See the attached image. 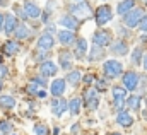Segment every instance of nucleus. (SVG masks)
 <instances>
[{
	"label": "nucleus",
	"mask_w": 147,
	"mask_h": 135,
	"mask_svg": "<svg viewBox=\"0 0 147 135\" xmlns=\"http://www.w3.org/2000/svg\"><path fill=\"white\" fill-rule=\"evenodd\" d=\"M94 19H96V24H98L99 28H103L106 22H110L111 19H113V10H111V7L108 3L99 5L98 10H96V14H94Z\"/></svg>",
	"instance_id": "f257e3e1"
},
{
	"label": "nucleus",
	"mask_w": 147,
	"mask_h": 135,
	"mask_svg": "<svg viewBox=\"0 0 147 135\" xmlns=\"http://www.w3.org/2000/svg\"><path fill=\"white\" fill-rule=\"evenodd\" d=\"M103 72H105V75L106 77H110V79H116V77H120L121 74H123V65L118 62V60H106L105 62V65H103Z\"/></svg>",
	"instance_id": "f03ea898"
},
{
	"label": "nucleus",
	"mask_w": 147,
	"mask_h": 135,
	"mask_svg": "<svg viewBox=\"0 0 147 135\" xmlns=\"http://www.w3.org/2000/svg\"><path fill=\"white\" fill-rule=\"evenodd\" d=\"M144 16H146V12L142 10V9H132L127 16H123V24L127 26V28H137L139 26V22L144 19Z\"/></svg>",
	"instance_id": "7ed1b4c3"
},
{
	"label": "nucleus",
	"mask_w": 147,
	"mask_h": 135,
	"mask_svg": "<svg viewBox=\"0 0 147 135\" xmlns=\"http://www.w3.org/2000/svg\"><path fill=\"white\" fill-rule=\"evenodd\" d=\"M77 19H91V17H94V14H92V10H91V5L87 3V2H79L77 5H74L72 7V12Z\"/></svg>",
	"instance_id": "20e7f679"
},
{
	"label": "nucleus",
	"mask_w": 147,
	"mask_h": 135,
	"mask_svg": "<svg viewBox=\"0 0 147 135\" xmlns=\"http://www.w3.org/2000/svg\"><path fill=\"white\" fill-rule=\"evenodd\" d=\"M92 41H94V45L105 48V46H111L113 38H111L110 31H106V29H99V31H96V33L92 34Z\"/></svg>",
	"instance_id": "39448f33"
},
{
	"label": "nucleus",
	"mask_w": 147,
	"mask_h": 135,
	"mask_svg": "<svg viewBox=\"0 0 147 135\" xmlns=\"http://www.w3.org/2000/svg\"><path fill=\"white\" fill-rule=\"evenodd\" d=\"M123 87L125 89H128V91H135L137 87H139V80H140V77H139V74L137 72H134V70H130V72H127V74H123Z\"/></svg>",
	"instance_id": "423d86ee"
},
{
	"label": "nucleus",
	"mask_w": 147,
	"mask_h": 135,
	"mask_svg": "<svg viewBox=\"0 0 147 135\" xmlns=\"http://www.w3.org/2000/svg\"><path fill=\"white\" fill-rule=\"evenodd\" d=\"M19 51H21V45L17 41H14V39H9V41H5L2 45V53L5 57H16Z\"/></svg>",
	"instance_id": "0eeeda50"
},
{
	"label": "nucleus",
	"mask_w": 147,
	"mask_h": 135,
	"mask_svg": "<svg viewBox=\"0 0 147 135\" xmlns=\"http://www.w3.org/2000/svg\"><path fill=\"white\" fill-rule=\"evenodd\" d=\"M110 50H111V53L116 55V57H125V55H128V45H127L123 39H115V41L111 43Z\"/></svg>",
	"instance_id": "6e6552de"
},
{
	"label": "nucleus",
	"mask_w": 147,
	"mask_h": 135,
	"mask_svg": "<svg viewBox=\"0 0 147 135\" xmlns=\"http://www.w3.org/2000/svg\"><path fill=\"white\" fill-rule=\"evenodd\" d=\"M60 26L62 28H67L69 31H75L79 28V19L74 14H63L60 17Z\"/></svg>",
	"instance_id": "1a4fd4ad"
},
{
	"label": "nucleus",
	"mask_w": 147,
	"mask_h": 135,
	"mask_svg": "<svg viewBox=\"0 0 147 135\" xmlns=\"http://www.w3.org/2000/svg\"><path fill=\"white\" fill-rule=\"evenodd\" d=\"M57 36H58V41H60L63 46H70V45H75V43H77V38H75L74 31H69V29L58 31Z\"/></svg>",
	"instance_id": "9d476101"
},
{
	"label": "nucleus",
	"mask_w": 147,
	"mask_h": 135,
	"mask_svg": "<svg viewBox=\"0 0 147 135\" xmlns=\"http://www.w3.org/2000/svg\"><path fill=\"white\" fill-rule=\"evenodd\" d=\"M53 46H55V39H53V36L50 33H45L38 38V48H39V50L48 51V50H51Z\"/></svg>",
	"instance_id": "9b49d317"
},
{
	"label": "nucleus",
	"mask_w": 147,
	"mask_h": 135,
	"mask_svg": "<svg viewBox=\"0 0 147 135\" xmlns=\"http://www.w3.org/2000/svg\"><path fill=\"white\" fill-rule=\"evenodd\" d=\"M65 109H69V104H67L65 99L55 98V99L51 101V113H53L55 116H62V115L65 113Z\"/></svg>",
	"instance_id": "f8f14e48"
},
{
	"label": "nucleus",
	"mask_w": 147,
	"mask_h": 135,
	"mask_svg": "<svg viewBox=\"0 0 147 135\" xmlns=\"http://www.w3.org/2000/svg\"><path fill=\"white\" fill-rule=\"evenodd\" d=\"M24 12H26V16H28L29 19H38V17L41 16V9L38 7L36 2H33V0H28V2L24 3Z\"/></svg>",
	"instance_id": "ddd939ff"
},
{
	"label": "nucleus",
	"mask_w": 147,
	"mask_h": 135,
	"mask_svg": "<svg viewBox=\"0 0 147 135\" xmlns=\"http://www.w3.org/2000/svg\"><path fill=\"white\" fill-rule=\"evenodd\" d=\"M65 87H67V80L65 79H55L51 82V96L53 98H60L65 92Z\"/></svg>",
	"instance_id": "4468645a"
},
{
	"label": "nucleus",
	"mask_w": 147,
	"mask_h": 135,
	"mask_svg": "<svg viewBox=\"0 0 147 135\" xmlns=\"http://www.w3.org/2000/svg\"><path fill=\"white\" fill-rule=\"evenodd\" d=\"M17 26H19L17 17H16L14 14H7V16H5V22H3V31H5V34L14 33V31L17 29Z\"/></svg>",
	"instance_id": "2eb2a0df"
},
{
	"label": "nucleus",
	"mask_w": 147,
	"mask_h": 135,
	"mask_svg": "<svg viewBox=\"0 0 147 135\" xmlns=\"http://www.w3.org/2000/svg\"><path fill=\"white\" fill-rule=\"evenodd\" d=\"M132 9H135V0H121L118 5H116V14L118 16H127Z\"/></svg>",
	"instance_id": "dca6fc26"
},
{
	"label": "nucleus",
	"mask_w": 147,
	"mask_h": 135,
	"mask_svg": "<svg viewBox=\"0 0 147 135\" xmlns=\"http://www.w3.org/2000/svg\"><path fill=\"white\" fill-rule=\"evenodd\" d=\"M39 68H41V75H45V77H53V75H57V72H58L57 65H55L53 62H50V60L41 62Z\"/></svg>",
	"instance_id": "f3484780"
},
{
	"label": "nucleus",
	"mask_w": 147,
	"mask_h": 135,
	"mask_svg": "<svg viewBox=\"0 0 147 135\" xmlns=\"http://www.w3.org/2000/svg\"><path fill=\"white\" fill-rule=\"evenodd\" d=\"M105 57H106V55H105V50H103L101 46L94 45V46L91 48V53H89L87 60H89V62H99V60H103Z\"/></svg>",
	"instance_id": "a211bd4d"
},
{
	"label": "nucleus",
	"mask_w": 147,
	"mask_h": 135,
	"mask_svg": "<svg viewBox=\"0 0 147 135\" xmlns=\"http://www.w3.org/2000/svg\"><path fill=\"white\" fill-rule=\"evenodd\" d=\"M116 123H118L120 127H132V125H134V116L128 115V111H121V113H118V116H116Z\"/></svg>",
	"instance_id": "6ab92c4d"
},
{
	"label": "nucleus",
	"mask_w": 147,
	"mask_h": 135,
	"mask_svg": "<svg viewBox=\"0 0 147 135\" xmlns=\"http://www.w3.org/2000/svg\"><path fill=\"white\" fill-rule=\"evenodd\" d=\"M58 60H60V67L63 68V70L72 68V60H74V55H72V53L63 51V53H60V55H58Z\"/></svg>",
	"instance_id": "aec40b11"
},
{
	"label": "nucleus",
	"mask_w": 147,
	"mask_h": 135,
	"mask_svg": "<svg viewBox=\"0 0 147 135\" xmlns=\"http://www.w3.org/2000/svg\"><path fill=\"white\" fill-rule=\"evenodd\" d=\"M86 51H87V41L84 38H79L77 43H75V57L77 58H82L86 55Z\"/></svg>",
	"instance_id": "412c9836"
},
{
	"label": "nucleus",
	"mask_w": 147,
	"mask_h": 135,
	"mask_svg": "<svg viewBox=\"0 0 147 135\" xmlns=\"http://www.w3.org/2000/svg\"><path fill=\"white\" fill-rule=\"evenodd\" d=\"M0 108L2 109H14L16 108V99L9 94H3L0 96Z\"/></svg>",
	"instance_id": "4be33fe9"
},
{
	"label": "nucleus",
	"mask_w": 147,
	"mask_h": 135,
	"mask_svg": "<svg viewBox=\"0 0 147 135\" xmlns=\"http://www.w3.org/2000/svg\"><path fill=\"white\" fill-rule=\"evenodd\" d=\"M65 80L72 86V87H75V86H79V82L82 80V74H80V70H74V72H69V75L65 77Z\"/></svg>",
	"instance_id": "5701e85b"
},
{
	"label": "nucleus",
	"mask_w": 147,
	"mask_h": 135,
	"mask_svg": "<svg viewBox=\"0 0 147 135\" xmlns=\"http://www.w3.org/2000/svg\"><path fill=\"white\" fill-rule=\"evenodd\" d=\"M113 92V101H125L127 99V89L125 87H120V86H115L111 89Z\"/></svg>",
	"instance_id": "b1692460"
},
{
	"label": "nucleus",
	"mask_w": 147,
	"mask_h": 135,
	"mask_svg": "<svg viewBox=\"0 0 147 135\" xmlns=\"http://www.w3.org/2000/svg\"><path fill=\"white\" fill-rule=\"evenodd\" d=\"M140 96H128L127 99V108L132 109V111H139L140 109Z\"/></svg>",
	"instance_id": "393cba45"
},
{
	"label": "nucleus",
	"mask_w": 147,
	"mask_h": 135,
	"mask_svg": "<svg viewBox=\"0 0 147 135\" xmlns=\"http://www.w3.org/2000/svg\"><path fill=\"white\" fill-rule=\"evenodd\" d=\"M14 33H16V38L21 41V39H26V38H29L31 31H29V28H28L26 24H19V26H17V29H16Z\"/></svg>",
	"instance_id": "a878e982"
},
{
	"label": "nucleus",
	"mask_w": 147,
	"mask_h": 135,
	"mask_svg": "<svg viewBox=\"0 0 147 135\" xmlns=\"http://www.w3.org/2000/svg\"><path fill=\"white\" fill-rule=\"evenodd\" d=\"M69 111L72 116H77L80 113V99L79 98H72L70 103H69Z\"/></svg>",
	"instance_id": "bb28decb"
},
{
	"label": "nucleus",
	"mask_w": 147,
	"mask_h": 135,
	"mask_svg": "<svg viewBox=\"0 0 147 135\" xmlns=\"http://www.w3.org/2000/svg\"><path fill=\"white\" fill-rule=\"evenodd\" d=\"M142 60H144V57H142V48H140V46H137V48L132 51V62H134L135 65H140V63H142Z\"/></svg>",
	"instance_id": "cd10ccee"
},
{
	"label": "nucleus",
	"mask_w": 147,
	"mask_h": 135,
	"mask_svg": "<svg viewBox=\"0 0 147 135\" xmlns=\"http://www.w3.org/2000/svg\"><path fill=\"white\" fill-rule=\"evenodd\" d=\"M0 132L2 134H10L12 132V123L7 122V120H2L0 122Z\"/></svg>",
	"instance_id": "c85d7f7f"
},
{
	"label": "nucleus",
	"mask_w": 147,
	"mask_h": 135,
	"mask_svg": "<svg viewBox=\"0 0 147 135\" xmlns=\"http://www.w3.org/2000/svg\"><path fill=\"white\" fill-rule=\"evenodd\" d=\"M34 134L36 135H48V127L45 123H36L34 125Z\"/></svg>",
	"instance_id": "c756f323"
},
{
	"label": "nucleus",
	"mask_w": 147,
	"mask_h": 135,
	"mask_svg": "<svg viewBox=\"0 0 147 135\" xmlns=\"http://www.w3.org/2000/svg\"><path fill=\"white\" fill-rule=\"evenodd\" d=\"M86 104H87V109L94 111V109H98V106H99V98H92V99L86 101Z\"/></svg>",
	"instance_id": "7c9ffc66"
},
{
	"label": "nucleus",
	"mask_w": 147,
	"mask_h": 135,
	"mask_svg": "<svg viewBox=\"0 0 147 135\" xmlns=\"http://www.w3.org/2000/svg\"><path fill=\"white\" fill-rule=\"evenodd\" d=\"M92 98H98V89H87V91L84 92V99H86V101H89V99H92Z\"/></svg>",
	"instance_id": "2f4dec72"
},
{
	"label": "nucleus",
	"mask_w": 147,
	"mask_h": 135,
	"mask_svg": "<svg viewBox=\"0 0 147 135\" xmlns=\"http://www.w3.org/2000/svg\"><path fill=\"white\" fill-rule=\"evenodd\" d=\"M137 29L140 31V33H144L146 34L147 33V16H144V19L139 22V26H137Z\"/></svg>",
	"instance_id": "473e14b6"
},
{
	"label": "nucleus",
	"mask_w": 147,
	"mask_h": 135,
	"mask_svg": "<svg viewBox=\"0 0 147 135\" xmlns=\"http://www.w3.org/2000/svg\"><path fill=\"white\" fill-rule=\"evenodd\" d=\"M28 92H29V94H38V84L36 82L31 80V82L28 84Z\"/></svg>",
	"instance_id": "72a5a7b5"
},
{
	"label": "nucleus",
	"mask_w": 147,
	"mask_h": 135,
	"mask_svg": "<svg viewBox=\"0 0 147 135\" xmlns=\"http://www.w3.org/2000/svg\"><path fill=\"white\" fill-rule=\"evenodd\" d=\"M115 103V109L118 111V113H121V109H123V106L127 104V101H113Z\"/></svg>",
	"instance_id": "f704fd0d"
},
{
	"label": "nucleus",
	"mask_w": 147,
	"mask_h": 135,
	"mask_svg": "<svg viewBox=\"0 0 147 135\" xmlns=\"http://www.w3.org/2000/svg\"><path fill=\"white\" fill-rule=\"evenodd\" d=\"M33 82H36L38 86H46V77H45V75H43V77H34Z\"/></svg>",
	"instance_id": "c9c22d12"
},
{
	"label": "nucleus",
	"mask_w": 147,
	"mask_h": 135,
	"mask_svg": "<svg viewBox=\"0 0 147 135\" xmlns=\"http://www.w3.org/2000/svg\"><path fill=\"white\" fill-rule=\"evenodd\" d=\"M96 89L98 91H105L106 89V82L105 80H96Z\"/></svg>",
	"instance_id": "e433bc0d"
},
{
	"label": "nucleus",
	"mask_w": 147,
	"mask_h": 135,
	"mask_svg": "<svg viewBox=\"0 0 147 135\" xmlns=\"http://www.w3.org/2000/svg\"><path fill=\"white\" fill-rule=\"evenodd\" d=\"M82 80H84V82H86L87 86H91V84H92V82H94L96 79H94V75H91V74H89V75H86V77H84Z\"/></svg>",
	"instance_id": "4c0bfd02"
},
{
	"label": "nucleus",
	"mask_w": 147,
	"mask_h": 135,
	"mask_svg": "<svg viewBox=\"0 0 147 135\" xmlns=\"http://www.w3.org/2000/svg\"><path fill=\"white\" fill-rule=\"evenodd\" d=\"M7 74H9V70H7V67H3V65H0V79H2V77H5Z\"/></svg>",
	"instance_id": "58836bf2"
},
{
	"label": "nucleus",
	"mask_w": 147,
	"mask_h": 135,
	"mask_svg": "<svg viewBox=\"0 0 147 135\" xmlns=\"http://www.w3.org/2000/svg\"><path fill=\"white\" fill-rule=\"evenodd\" d=\"M50 17H51V14H50V10H46V12H43V22H48V21H50Z\"/></svg>",
	"instance_id": "ea45409f"
},
{
	"label": "nucleus",
	"mask_w": 147,
	"mask_h": 135,
	"mask_svg": "<svg viewBox=\"0 0 147 135\" xmlns=\"http://www.w3.org/2000/svg\"><path fill=\"white\" fill-rule=\"evenodd\" d=\"M36 96L39 98V99H45V98H46V91H43V89H41V91H38Z\"/></svg>",
	"instance_id": "a19ab883"
},
{
	"label": "nucleus",
	"mask_w": 147,
	"mask_h": 135,
	"mask_svg": "<svg viewBox=\"0 0 147 135\" xmlns=\"http://www.w3.org/2000/svg\"><path fill=\"white\" fill-rule=\"evenodd\" d=\"M3 22H5V17H3V14H0V31L3 29Z\"/></svg>",
	"instance_id": "79ce46f5"
},
{
	"label": "nucleus",
	"mask_w": 147,
	"mask_h": 135,
	"mask_svg": "<svg viewBox=\"0 0 147 135\" xmlns=\"http://www.w3.org/2000/svg\"><path fill=\"white\" fill-rule=\"evenodd\" d=\"M142 67H144V68L147 70V53L144 55V60H142Z\"/></svg>",
	"instance_id": "37998d69"
},
{
	"label": "nucleus",
	"mask_w": 147,
	"mask_h": 135,
	"mask_svg": "<svg viewBox=\"0 0 147 135\" xmlns=\"http://www.w3.org/2000/svg\"><path fill=\"white\" fill-rule=\"evenodd\" d=\"M70 132H72V134H77V132H79V125H74L72 128H70Z\"/></svg>",
	"instance_id": "c03bdc74"
},
{
	"label": "nucleus",
	"mask_w": 147,
	"mask_h": 135,
	"mask_svg": "<svg viewBox=\"0 0 147 135\" xmlns=\"http://www.w3.org/2000/svg\"><path fill=\"white\" fill-rule=\"evenodd\" d=\"M48 33H55V26H48Z\"/></svg>",
	"instance_id": "a18cd8bd"
},
{
	"label": "nucleus",
	"mask_w": 147,
	"mask_h": 135,
	"mask_svg": "<svg viewBox=\"0 0 147 135\" xmlns=\"http://www.w3.org/2000/svg\"><path fill=\"white\" fill-rule=\"evenodd\" d=\"M7 3H9V0H0V5H2V7H5Z\"/></svg>",
	"instance_id": "49530a36"
},
{
	"label": "nucleus",
	"mask_w": 147,
	"mask_h": 135,
	"mask_svg": "<svg viewBox=\"0 0 147 135\" xmlns=\"http://www.w3.org/2000/svg\"><path fill=\"white\" fill-rule=\"evenodd\" d=\"M2 87H3V82H2V79H0V91H2Z\"/></svg>",
	"instance_id": "de8ad7c7"
},
{
	"label": "nucleus",
	"mask_w": 147,
	"mask_h": 135,
	"mask_svg": "<svg viewBox=\"0 0 147 135\" xmlns=\"http://www.w3.org/2000/svg\"><path fill=\"white\" fill-rule=\"evenodd\" d=\"M111 135H121V134H111Z\"/></svg>",
	"instance_id": "09e8293b"
},
{
	"label": "nucleus",
	"mask_w": 147,
	"mask_h": 135,
	"mask_svg": "<svg viewBox=\"0 0 147 135\" xmlns=\"http://www.w3.org/2000/svg\"><path fill=\"white\" fill-rule=\"evenodd\" d=\"M75 2H82V0H75Z\"/></svg>",
	"instance_id": "8fccbe9b"
},
{
	"label": "nucleus",
	"mask_w": 147,
	"mask_h": 135,
	"mask_svg": "<svg viewBox=\"0 0 147 135\" xmlns=\"http://www.w3.org/2000/svg\"><path fill=\"white\" fill-rule=\"evenodd\" d=\"M144 2H146V3H147V0H144Z\"/></svg>",
	"instance_id": "3c124183"
},
{
	"label": "nucleus",
	"mask_w": 147,
	"mask_h": 135,
	"mask_svg": "<svg viewBox=\"0 0 147 135\" xmlns=\"http://www.w3.org/2000/svg\"><path fill=\"white\" fill-rule=\"evenodd\" d=\"M0 60H2V57H0Z\"/></svg>",
	"instance_id": "603ef678"
},
{
	"label": "nucleus",
	"mask_w": 147,
	"mask_h": 135,
	"mask_svg": "<svg viewBox=\"0 0 147 135\" xmlns=\"http://www.w3.org/2000/svg\"><path fill=\"white\" fill-rule=\"evenodd\" d=\"M12 135H16V134H12Z\"/></svg>",
	"instance_id": "864d4df0"
},
{
	"label": "nucleus",
	"mask_w": 147,
	"mask_h": 135,
	"mask_svg": "<svg viewBox=\"0 0 147 135\" xmlns=\"http://www.w3.org/2000/svg\"><path fill=\"white\" fill-rule=\"evenodd\" d=\"M0 135H2V134H0Z\"/></svg>",
	"instance_id": "5fc2aeb1"
}]
</instances>
